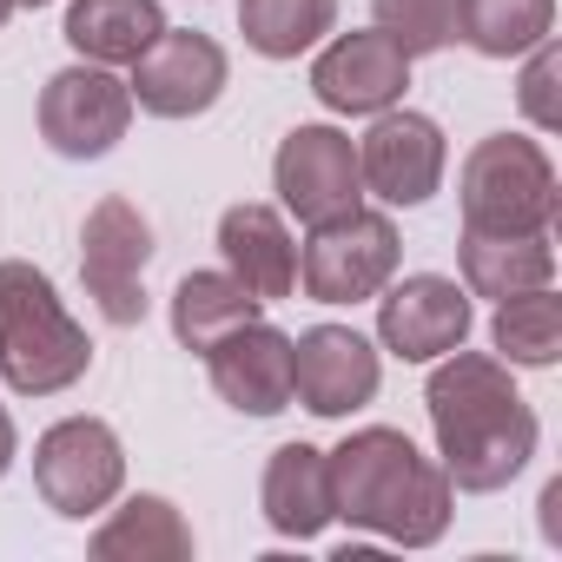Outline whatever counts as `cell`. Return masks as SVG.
Wrapping results in <instances>:
<instances>
[{
    "label": "cell",
    "mask_w": 562,
    "mask_h": 562,
    "mask_svg": "<svg viewBox=\"0 0 562 562\" xmlns=\"http://www.w3.org/2000/svg\"><path fill=\"white\" fill-rule=\"evenodd\" d=\"M424 411L437 430V463L450 476V490L490 496L503 483H516L536 457V411L516 391L503 358L483 351H443L430 384H424Z\"/></svg>",
    "instance_id": "6da1fadb"
},
{
    "label": "cell",
    "mask_w": 562,
    "mask_h": 562,
    "mask_svg": "<svg viewBox=\"0 0 562 562\" xmlns=\"http://www.w3.org/2000/svg\"><path fill=\"white\" fill-rule=\"evenodd\" d=\"M325 463H331V503L351 529H371L397 549H430L450 529L457 490L443 463H430L404 430L391 424L351 430L338 450H325Z\"/></svg>",
    "instance_id": "7a4b0ae2"
},
{
    "label": "cell",
    "mask_w": 562,
    "mask_h": 562,
    "mask_svg": "<svg viewBox=\"0 0 562 562\" xmlns=\"http://www.w3.org/2000/svg\"><path fill=\"white\" fill-rule=\"evenodd\" d=\"M93 371V338L60 305L54 278L27 258H0V378L21 397H54Z\"/></svg>",
    "instance_id": "3957f363"
},
{
    "label": "cell",
    "mask_w": 562,
    "mask_h": 562,
    "mask_svg": "<svg viewBox=\"0 0 562 562\" xmlns=\"http://www.w3.org/2000/svg\"><path fill=\"white\" fill-rule=\"evenodd\" d=\"M457 199H463V232H509V238L516 232H555V212H562L555 166L522 133L476 139L463 159Z\"/></svg>",
    "instance_id": "277c9868"
},
{
    "label": "cell",
    "mask_w": 562,
    "mask_h": 562,
    "mask_svg": "<svg viewBox=\"0 0 562 562\" xmlns=\"http://www.w3.org/2000/svg\"><path fill=\"white\" fill-rule=\"evenodd\" d=\"M397 258H404V245H397L391 212L351 205V212L312 225V238L299 251V285L318 305H364L397 278Z\"/></svg>",
    "instance_id": "5b68a950"
},
{
    "label": "cell",
    "mask_w": 562,
    "mask_h": 562,
    "mask_svg": "<svg viewBox=\"0 0 562 562\" xmlns=\"http://www.w3.org/2000/svg\"><path fill=\"white\" fill-rule=\"evenodd\" d=\"M146 265H153V218L133 199L106 192L80 225V278H87V299L100 305L106 325H120V331L146 325V312H153Z\"/></svg>",
    "instance_id": "8992f818"
},
{
    "label": "cell",
    "mask_w": 562,
    "mask_h": 562,
    "mask_svg": "<svg viewBox=\"0 0 562 562\" xmlns=\"http://www.w3.org/2000/svg\"><path fill=\"white\" fill-rule=\"evenodd\" d=\"M120 483H126V450H120L113 424H100V417H60L34 443V490L67 522L100 516L120 496Z\"/></svg>",
    "instance_id": "52a82bcc"
},
{
    "label": "cell",
    "mask_w": 562,
    "mask_h": 562,
    "mask_svg": "<svg viewBox=\"0 0 562 562\" xmlns=\"http://www.w3.org/2000/svg\"><path fill=\"white\" fill-rule=\"evenodd\" d=\"M133 126V87L113 67H60L41 87V139L60 159H106Z\"/></svg>",
    "instance_id": "ba28073f"
},
{
    "label": "cell",
    "mask_w": 562,
    "mask_h": 562,
    "mask_svg": "<svg viewBox=\"0 0 562 562\" xmlns=\"http://www.w3.org/2000/svg\"><path fill=\"white\" fill-rule=\"evenodd\" d=\"M271 186L285 199L292 218L325 225L351 205H364V179H358V139L338 126H292L285 146L271 159Z\"/></svg>",
    "instance_id": "9c48e42d"
},
{
    "label": "cell",
    "mask_w": 562,
    "mask_h": 562,
    "mask_svg": "<svg viewBox=\"0 0 562 562\" xmlns=\"http://www.w3.org/2000/svg\"><path fill=\"white\" fill-rule=\"evenodd\" d=\"M232 80V60L212 34H192V27H166L139 60H133V106H146L153 120H199L218 106Z\"/></svg>",
    "instance_id": "30bf717a"
},
{
    "label": "cell",
    "mask_w": 562,
    "mask_h": 562,
    "mask_svg": "<svg viewBox=\"0 0 562 562\" xmlns=\"http://www.w3.org/2000/svg\"><path fill=\"white\" fill-rule=\"evenodd\" d=\"M443 166H450V146H443V126L430 113H411V106L371 113V133L358 139L364 192H378L384 205H424V199H437Z\"/></svg>",
    "instance_id": "8fae6325"
},
{
    "label": "cell",
    "mask_w": 562,
    "mask_h": 562,
    "mask_svg": "<svg viewBox=\"0 0 562 562\" xmlns=\"http://www.w3.org/2000/svg\"><path fill=\"white\" fill-rule=\"evenodd\" d=\"M378 338L404 364H437L470 338V292L443 271H411L378 299Z\"/></svg>",
    "instance_id": "7c38bea8"
},
{
    "label": "cell",
    "mask_w": 562,
    "mask_h": 562,
    "mask_svg": "<svg viewBox=\"0 0 562 562\" xmlns=\"http://www.w3.org/2000/svg\"><path fill=\"white\" fill-rule=\"evenodd\" d=\"M378 384H384L378 345L358 338L351 325H312L292 338V397L312 417H351L378 397Z\"/></svg>",
    "instance_id": "4fadbf2b"
},
{
    "label": "cell",
    "mask_w": 562,
    "mask_h": 562,
    "mask_svg": "<svg viewBox=\"0 0 562 562\" xmlns=\"http://www.w3.org/2000/svg\"><path fill=\"white\" fill-rule=\"evenodd\" d=\"M404 87H411V54H404L384 27H371V34H338V41L318 54V67H312V93H318L331 113H351V120H371V113L397 106Z\"/></svg>",
    "instance_id": "5bb4252c"
},
{
    "label": "cell",
    "mask_w": 562,
    "mask_h": 562,
    "mask_svg": "<svg viewBox=\"0 0 562 562\" xmlns=\"http://www.w3.org/2000/svg\"><path fill=\"white\" fill-rule=\"evenodd\" d=\"M205 378L212 391L245 411V417H278L292 404V331H278L265 318L225 331L212 351H205Z\"/></svg>",
    "instance_id": "9a60e30c"
},
{
    "label": "cell",
    "mask_w": 562,
    "mask_h": 562,
    "mask_svg": "<svg viewBox=\"0 0 562 562\" xmlns=\"http://www.w3.org/2000/svg\"><path fill=\"white\" fill-rule=\"evenodd\" d=\"M218 251H225V271L258 305H278V299L299 292V238H292V225H285L278 205H258V199L225 205Z\"/></svg>",
    "instance_id": "2e32d148"
},
{
    "label": "cell",
    "mask_w": 562,
    "mask_h": 562,
    "mask_svg": "<svg viewBox=\"0 0 562 562\" xmlns=\"http://www.w3.org/2000/svg\"><path fill=\"white\" fill-rule=\"evenodd\" d=\"M258 503H265V522H271L278 536H292V542L325 536V522H338L325 450H318V443H278L271 463H265Z\"/></svg>",
    "instance_id": "e0dca14e"
},
{
    "label": "cell",
    "mask_w": 562,
    "mask_h": 562,
    "mask_svg": "<svg viewBox=\"0 0 562 562\" xmlns=\"http://www.w3.org/2000/svg\"><path fill=\"white\" fill-rule=\"evenodd\" d=\"M457 265H463L470 299H516V292L555 278V238L549 232H516V238L509 232H463Z\"/></svg>",
    "instance_id": "ac0fdd59"
},
{
    "label": "cell",
    "mask_w": 562,
    "mask_h": 562,
    "mask_svg": "<svg viewBox=\"0 0 562 562\" xmlns=\"http://www.w3.org/2000/svg\"><path fill=\"white\" fill-rule=\"evenodd\" d=\"M159 34V0H74L67 8V47L93 67H133Z\"/></svg>",
    "instance_id": "d6986e66"
},
{
    "label": "cell",
    "mask_w": 562,
    "mask_h": 562,
    "mask_svg": "<svg viewBox=\"0 0 562 562\" xmlns=\"http://www.w3.org/2000/svg\"><path fill=\"white\" fill-rule=\"evenodd\" d=\"M87 549L93 562H192V522L166 496H126Z\"/></svg>",
    "instance_id": "ffe728a7"
},
{
    "label": "cell",
    "mask_w": 562,
    "mask_h": 562,
    "mask_svg": "<svg viewBox=\"0 0 562 562\" xmlns=\"http://www.w3.org/2000/svg\"><path fill=\"white\" fill-rule=\"evenodd\" d=\"M251 318H265V305L238 285L232 271H186L179 285H172V338L186 345V351H212L225 331H238V325H251Z\"/></svg>",
    "instance_id": "44dd1931"
},
{
    "label": "cell",
    "mask_w": 562,
    "mask_h": 562,
    "mask_svg": "<svg viewBox=\"0 0 562 562\" xmlns=\"http://www.w3.org/2000/svg\"><path fill=\"white\" fill-rule=\"evenodd\" d=\"M490 338L503 351V364L516 371H549L562 358V299L549 285H529L516 299H496V318H490Z\"/></svg>",
    "instance_id": "7402d4cb"
},
{
    "label": "cell",
    "mask_w": 562,
    "mask_h": 562,
    "mask_svg": "<svg viewBox=\"0 0 562 562\" xmlns=\"http://www.w3.org/2000/svg\"><path fill=\"white\" fill-rule=\"evenodd\" d=\"M555 27V0H457V41L483 60H516Z\"/></svg>",
    "instance_id": "603a6c76"
},
{
    "label": "cell",
    "mask_w": 562,
    "mask_h": 562,
    "mask_svg": "<svg viewBox=\"0 0 562 562\" xmlns=\"http://www.w3.org/2000/svg\"><path fill=\"white\" fill-rule=\"evenodd\" d=\"M338 21V0H238V34L265 60H299Z\"/></svg>",
    "instance_id": "cb8c5ba5"
},
{
    "label": "cell",
    "mask_w": 562,
    "mask_h": 562,
    "mask_svg": "<svg viewBox=\"0 0 562 562\" xmlns=\"http://www.w3.org/2000/svg\"><path fill=\"white\" fill-rule=\"evenodd\" d=\"M371 14L411 60L443 54L457 41V0H371Z\"/></svg>",
    "instance_id": "d4e9b609"
},
{
    "label": "cell",
    "mask_w": 562,
    "mask_h": 562,
    "mask_svg": "<svg viewBox=\"0 0 562 562\" xmlns=\"http://www.w3.org/2000/svg\"><path fill=\"white\" fill-rule=\"evenodd\" d=\"M549 87H555V41H536V47H529V74H522V113H529V120H536L542 133H549V126L562 120V113H555V93H549Z\"/></svg>",
    "instance_id": "484cf974"
},
{
    "label": "cell",
    "mask_w": 562,
    "mask_h": 562,
    "mask_svg": "<svg viewBox=\"0 0 562 562\" xmlns=\"http://www.w3.org/2000/svg\"><path fill=\"white\" fill-rule=\"evenodd\" d=\"M14 450H21V437H14V417H8V404H0V476L14 470Z\"/></svg>",
    "instance_id": "4316f807"
},
{
    "label": "cell",
    "mask_w": 562,
    "mask_h": 562,
    "mask_svg": "<svg viewBox=\"0 0 562 562\" xmlns=\"http://www.w3.org/2000/svg\"><path fill=\"white\" fill-rule=\"evenodd\" d=\"M8 14H14V0H0V27H8Z\"/></svg>",
    "instance_id": "83f0119b"
},
{
    "label": "cell",
    "mask_w": 562,
    "mask_h": 562,
    "mask_svg": "<svg viewBox=\"0 0 562 562\" xmlns=\"http://www.w3.org/2000/svg\"><path fill=\"white\" fill-rule=\"evenodd\" d=\"M14 8H47V0H14Z\"/></svg>",
    "instance_id": "f1b7e54d"
}]
</instances>
